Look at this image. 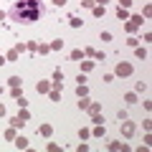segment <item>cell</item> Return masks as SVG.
Returning a JSON list of instances; mask_svg holds the SVG:
<instances>
[{
	"mask_svg": "<svg viewBox=\"0 0 152 152\" xmlns=\"http://www.w3.org/2000/svg\"><path fill=\"white\" fill-rule=\"evenodd\" d=\"M134 56L137 58H147V51L145 48H134Z\"/></svg>",
	"mask_w": 152,
	"mask_h": 152,
	"instance_id": "obj_21",
	"label": "cell"
},
{
	"mask_svg": "<svg viewBox=\"0 0 152 152\" xmlns=\"http://www.w3.org/2000/svg\"><path fill=\"white\" fill-rule=\"evenodd\" d=\"M91 134H94V137H104V134H107V129H104V124H96V127L91 129Z\"/></svg>",
	"mask_w": 152,
	"mask_h": 152,
	"instance_id": "obj_7",
	"label": "cell"
},
{
	"mask_svg": "<svg viewBox=\"0 0 152 152\" xmlns=\"http://www.w3.org/2000/svg\"><path fill=\"white\" fill-rule=\"evenodd\" d=\"M119 8H132V0H119Z\"/></svg>",
	"mask_w": 152,
	"mask_h": 152,
	"instance_id": "obj_34",
	"label": "cell"
},
{
	"mask_svg": "<svg viewBox=\"0 0 152 152\" xmlns=\"http://www.w3.org/2000/svg\"><path fill=\"white\" fill-rule=\"evenodd\" d=\"M10 96L18 99V96H23V94H20V89H18V86H10Z\"/></svg>",
	"mask_w": 152,
	"mask_h": 152,
	"instance_id": "obj_22",
	"label": "cell"
},
{
	"mask_svg": "<svg viewBox=\"0 0 152 152\" xmlns=\"http://www.w3.org/2000/svg\"><path fill=\"white\" fill-rule=\"evenodd\" d=\"M10 20L15 23H23V26H33L36 20L46 15V5L41 0H13L10 10H8Z\"/></svg>",
	"mask_w": 152,
	"mask_h": 152,
	"instance_id": "obj_1",
	"label": "cell"
},
{
	"mask_svg": "<svg viewBox=\"0 0 152 152\" xmlns=\"http://www.w3.org/2000/svg\"><path fill=\"white\" fill-rule=\"evenodd\" d=\"M86 94H89L86 84H79V86H76V96H86Z\"/></svg>",
	"mask_w": 152,
	"mask_h": 152,
	"instance_id": "obj_12",
	"label": "cell"
},
{
	"mask_svg": "<svg viewBox=\"0 0 152 152\" xmlns=\"http://www.w3.org/2000/svg\"><path fill=\"white\" fill-rule=\"evenodd\" d=\"M117 15H119V20H127V8H119V10H117Z\"/></svg>",
	"mask_w": 152,
	"mask_h": 152,
	"instance_id": "obj_24",
	"label": "cell"
},
{
	"mask_svg": "<svg viewBox=\"0 0 152 152\" xmlns=\"http://www.w3.org/2000/svg\"><path fill=\"white\" fill-rule=\"evenodd\" d=\"M84 58V51L81 48H74V51H71V61H81Z\"/></svg>",
	"mask_w": 152,
	"mask_h": 152,
	"instance_id": "obj_9",
	"label": "cell"
},
{
	"mask_svg": "<svg viewBox=\"0 0 152 152\" xmlns=\"http://www.w3.org/2000/svg\"><path fill=\"white\" fill-rule=\"evenodd\" d=\"M114 81V74H104V84H112Z\"/></svg>",
	"mask_w": 152,
	"mask_h": 152,
	"instance_id": "obj_32",
	"label": "cell"
},
{
	"mask_svg": "<svg viewBox=\"0 0 152 152\" xmlns=\"http://www.w3.org/2000/svg\"><path fill=\"white\" fill-rule=\"evenodd\" d=\"M38 134L51 137V134H53V127H51V124H41V127H38Z\"/></svg>",
	"mask_w": 152,
	"mask_h": 152,
	"instance_id": "obj_5",
	"label": "cell"
},
{
	"mask_svg": "<svg viewBox=\"0 0 152 152\" xmlns=\"http://www.w3.org/2000/svg\"><path fill=\"white\" fill-rule=\"evenodd\" d=\"M20 119H23V122H28V119H31V114L26 112V107H23V112H20Z\"/></svg>",
	"mask_w": 152,
	"mask_h": 152,
	"instance_id": "obj_30",
	"label": "cell"
},
{
	"mask_svg": "<svg viewBox=\"0 0 152 152\" xmlns=\"http://www.w3.org/2000/svg\"><path fill=\"white\" fill-rule=\"evenodd\" d=\"M64 48V41H61V38H56L53 43H51V51H61Z\"/></svg>",
	"mask_w": 152,
	"mask_h": 152,
	"instance_id": "obj_14",
	"label": "cell"
},
{
	"mask_svg": "<svg viewBox=\"0 0 152 152\" xmlns=\"http://www.w3.org/2000/svg\"><path fill=\"white\" fill-rule=\"evenodd\" d=\"M3 114H5V107H3V104H0V117H3Z\"/></svg>",
	"mask_w": 152,
	"mask_h": 152,
	"instance_id": "obj_39",
	"label": "cell"
},
{
	"mask_svg": "<svg viewBox=\"0 0 152 152\" xmlns=\"http://www.w3.org/2000/svg\"><path fill=\"white\" fill-rule=\"evenodd\" d=\"M3 64H8V61H5V56H3V53H0V66H3Z\"/></svg>",
	"mask_w": 152,
	"mask_h": 152,
	"instance_id": "obj_37",
	"label": "cell"
},
{
	"mask_svg": "<svg viewBox=\"0 0 152 152\" xmlns=\"http://www.w3.org/2000/svg\"><path fill=\"white\" fill-rule=\"evenodd\" d=\"M109 150H127V145H122V142H109Z\"/></svg>",
	"mask_w": 152,
	"mask_h": 152,
	"instance_id": "obj_16",
	"label": "cell"
},
{
	"mask_svg": "<svg viewBox=\"0 0 152 152\" xmlns=\"http://www.w3.org/2000/svg\"><path fill=\"white\" fill-rule=\"evenodd\" d=\"M3 18H5V13H3V10H0V20H3Z\"/></svg>",
	"mask_w": 152,
	"mask_h": 152,
	"instance_id": "obj_40",
	"label": "cell"
},
{
	"mask_svg": "<svg viewBox=\"0 0 152 152\" xmlns=\"http://www.w3.org/2000/svg\"><path fill=\"white\" fill-rule=\"evenodd\" d=\"M89 114H91V117L102 114V104H89Z\"/></svg>",
	"mask_w": 152,
	"mask_h": 152,
	"instance_id": "obj_8",
	"label": "cell"
},
{
	"mask_svg": "<svg viewBox=\"0 0 152 152\" xmlns=\"http://www.w3.org/2000/svg\"><path fill=\"white\" fill-rule=\"evenodd\" d=\"M20 76H10V79H8V86H20Z\"/></svg>",
	"mask_w": 152,
	"mask_h": 152,
	"instance_id": "obj_13",
	"label": "cell"
},
{
	"mask_svg": "<svg viewBox=\"0 0 152 152\" xmlns=\"http://www.w3.org/2000/svg\"><path fill=\"white\" fill-rule=\"evenodd\" d=\"M91 10H94V15H96V18H102V15H104V5H94Z\"/></svg>",
	"mask_w": 152,
	"mask_h": 152,
	"instance_id": "obj_20",
	"label": "cell"
},
{
	"mask_svg": "<svg viewBox=\"0 0 152 152\" xmlns=\"http://www.w3.org/2000/svg\"><path fill=\"white\" fill-rule=\"evenodd\" d=\"M69 20H71V26H74V28H81V26H84V20H81V18H76V15L69 18Z\"/></svg>",
	"mask_w": 152,
	"mask_h": 152,
	"instance_id": "obj_17",
	"label": "cell"
},
{
	"mask_svg": "<svg viewBox=\"0 0 152 152\" xmlns=\"http://www.w3.org/2000/svg\"><path fill=\"white\" fill-rule=\"evenodd\" d=\"M48 89H51V86H48V81H38V84H36V91H38V94H46Z\"/></svg>",
	"mask_w": 152,
	"mask_h": 152,
	"instance_id": "obj_6",
	"label": "cell"
},
{
	"mask_svg": "<svg viewBox=\"0 0 152 152\" xmlns=\"http://www.w3.org/2000/svg\"><path fill=\"white\" fill-rule=\"evenodd\" d=\"M38 51H41V53H48V51H51V46H46V43H41V46H38Z\"/></svg>",
	"mask_w": 152,
	"mask_h": 152,
	"instance_id": "obj_29",
	"label": "cell"
},
{
	"mask_svg": "<svg viewBox=\"0 0 152 152\" xmlns=\"http://www.w3.org/2000/svg\"><path fill=\"white\" fill-rule=\"evenodd\" d=\"M122 134H124V137H132V134H134V132H137V127H134V122H127V119H122Z\"/></svg>",
	"mask_w": 152,
	"mask_h": 152,
	"instance_id": "obj_3",
	"label": "cell"
},
{
	"mask_svg": "<svg viewBox=\"0 0 152 152\" xmlns=\"http://www.w3.org/2000/svg\"><path fill=\"white\" fill-rule=\"evenodd\" d=\"M51 99H53V102H58V99H61V94H58V89H53V91H51Z\"/></svg>",
	"mask_w": 152,
	"mask_h": 152,
	"instance_id": "obj_33",
	"label": "cell"
},
{
	"mask_svg": "<svg viewBox=\"0 0 152 152\" xmlns=\"http://www.w3.org/2000/svg\"><path fill=\"white\" fill-rule=\"evenodd\" d=\"M10 124H13V127H15V129H18V127H23V124H26V122H23L20 117H13V119H10Z\"/></svg>",
	"mask_w": 152,
	"mask_h": 152,
	"instance_id": "obj_19",
	"label": "cell"
},
{
	"mask_svg": "<svg viewBox=\"0 0 152 152\" xmlns=\"http://www.w3.org/2000/svg\"><path fill=\"white\" fill-rule=\"evenodd\" d=\"M79 137H81V140H89V137H91V132H89L86 127H81V129H79Z\"/></svg>",
	"mask_w": 152,
	"mask_h": 152,
	"instance_id": "obj_18",
	"label": "cell"
},
{
	"mask_svg": "<svg viewBox=\"0 0 152 152\" xmlns=\"http://www.w3.org/2000/svg\"><path fill=\"white\" fill-rule=\"evenodd\" d=\"M13 145H15V150H28V137H18L15 134V140H13Z\"/></svg>",
	"mask_w": 152,
	"mask_h": 152,
	"instance_id": "obj_4",
	"label": "cell"
},
{
	"mask_svg": "<svg viewBox=\"0 0 152 152\" xmlns=\"http://www.w3.org/2000/svg\"><path fill=\"white\" fill-rule=\"evenodd\" d=\"M5 137H8V140H15V127H13V129H8Z\"/></svg>",
	"mask_w": 152,
	"mask_h": 152,
	"instance_id": "obj_31",
	"label": "cell"
},
{
	"mask_svg": "<svg viewBox=\"0 0 152 152\" xmlns=\"http://www.w3.org/2000/svg\"><path fill=\"white\" fill-rule=\"evenodd\" d=\"M15 104L23 109V107H28V99H26V96H18V99H15Z\"/></svg>",
	"mask_w": 152,
	"mask_h": 152,
	"instance_id": "obj_23",
	"label": "cell"
},
{
	"mask_svg": "<svg viewBox=\"0 0 152 152\" xmlns=\"http://www.w3.org/2000/svg\"><path fill=\"white\" fill-rule=\"evenodd\" d=\"M124 102H127V104H137V94H134V91H127V94H124Z\"/></svg>",
	"mask_w": 152,
	"mask_h": 152,
	"instance_id": "obj_11",
	"label": "cell"
},
{
	"mask_svg": "<svg viewBox=\"0 0 152 152\" xmlns=\"http://www.w3.org/2000/svg\"><path fill=\"white\" fill-rule=\"evenodd\" d=\"M132 23L134 26H142V15H132Z\"/></svg>",
	"mask_w": 152,
	"mask_h": 152,
	"instance_id": "obj_35",
	"label": "cell"
},
{
	"mask_svg": "<svg viewBox=\"0 0 152 152\" xmlns=\"http://www.w3.org/2000/svg\"><path fill=\"white\" fill-rule=\"evenodd\" d=\"M94 69V61H81V74H89Z\"/></svg>",
	"mask_w": 152,
	"mask_h": 152,
	"instance_id": "obj_10",
	"label": "cell"
},
{
	"mask_svg": "<svg viewBox=\"0 0 152 152\" xmlns=\"http://www.w3.org/2000/svg\"><path fill=\"white\" fill-rule=\"evenodd\" d=\"M137 91H147V81H137Z\"/></svg>",
	"mask_w": 152,
	"mask_h": 152,
	"instance_id": "obj_27",
	"label": "cell"
},
{
	"mask_svg": "<svg viewBox=\"0 0 152 152\" xmlns=\"http://www.w3.org/2000/svg\"><path fill=\"white\" fill-rule=\"evenodd\" d=\"M8 61H18V51H15V48H13L10 53H8Z\"/></svg>",
	"mask_w": 152,
	"mask_h": 152,
	"instance_id": "obj_28",
	"label": "cell"
},
{
	"mask_svg": "<svg viewBox=\"0 0 152 152\" xmlns=\"http://www.w3.org/2000/svg\"><path fill=\"white\" fill-rule=\"evenodd\" d=\"M132 71H134V66H132V64L119 61V64H117V69H114V74H117V76H132Z\"/></svg>",
	"mask_w": 152,
	"mask_h": 152,
	"instance_id": "obj_2",
	"label": "cell"
},
{
	"mask_svg": "<svg viewBox=\"0 0 152 152\" xmlns=\"http://www.w3.org/2000/svg\"><path fill=\"white\" fill-rule=\"evenodd\" d=\"M89 104L91 102H89L86 96H79V109H89Z\"/></svg>",
	"mask_w": 152,
	"mask_h": 152,
	"instance_id": "obj_15",
	"label": "cell"
},
{
	"mask_svg": "<svg viewBox=\"0 0 152 152\" xmlns=\"http://www.w3.org/2000/svg\"><path fill=\"white\" fill-rule=\"evenodd\" d=\"M53 5H58V8H64V5H66V0H53Z\"/></svg>",
	"mask_w": 152,
	"mask_h": 152,
	"instance_id": "obj_36",
	"label": "cell"
},
{
	"mask_svg": "<svg viewBox=\"0 0 152 152\" xmlns=\"http://www.w3.org/2000/svg\"><path fill=\"white\" fill-rule=\"evenodd\" d=\"M107 3H109V0H96V5H107Z\"/></svg>",
	"mask_w": 152,
	"mask_h": 152,
	"instance_id": "obj_38",
	"label": "cell"
},
{
	"mask_svg": "<svg viewBox=\"0 0 152 152\" xmlns=\"http://www.w3.org/2000/svg\"><path fill=\"white\" fill-rule=\"evenodd\" d=\"M137 43H140V38H129V41H127V46H129V48H137Z\"/></svg>",
	"mask_w": 152,
	"mask_h": 152,
	"instance_id": "obj_26",
	"label": "cell"
},
{
	"mask_svg": "<svg viewBox=\"0 0 152 152\" xmlns=\"http://www.w3.org/2000/svg\"><path fill=\"white\" fill-rule=\"evenodd\" d=\"M26 51H38V43H36V41H31V43H26Z\"/></svg>",
	"mask_w": 152,
	"mask_h": 152,
	"instance_id": "obj_25",
	"label": "cell"
}]
</instances>
